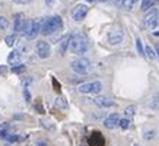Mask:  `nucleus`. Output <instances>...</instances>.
<instances>
[{"label": "nucleus", "mask_w": 159, "mask_h": 146, "mask_svg": "<svg viewBox=\"0 0 159 146\" xmlns=\"http://www.w3.org/2000/svg\"><path fill=\"white\" fill-rule=\"evenodd\" d=\"M63 29V20L59 15H53L48 19H40V33L50 36Z\"/></svg>", "instance_id": "1"}, {"label": "nucleus", "mask_w": 159, "mask_h": 146, "mask_svg": "<svg viewBox=\"0 0 159 146\" xmlns=\"http://www.w3.org/2000/svg\"><path fill=\"white\" fill-rule=\"evenodd\" d=\"M89 48V40L83 33H75L70 34L69 40V50L75 55H83Z\"/></svg>", "instance_id": "2"}, {"label": "nucleus", "mask_w": 159, "mask_h": 146, "mask_svg": "<svg viewBox=\"0 0 159 146\" xmlns=\"http://www.w3.org/2000/svg\"><path fill=\"white\" fill-rule=\"evenodd\" d=\"M40 33V19H32V20H27L26 27L23 30V34L27 40H33L39 36Z\"/></svg>", "instance_id": "3"}, {"label": "nucleus", "mask_w": 159, "mask_h": 146, "mask_svg": "<svg viewBox=\"0 0 159 146\" xmlns=\"http://www.w3.org/2000/svg\"><path fill=\"white\" fill-rule=\"evenodd\" d=\"M70 67L73 72L79 73V75H86L90 70V60L86 57H78L70 63Z\"/></svg>", "instance_id": "4"}, {"label": "nucleus", "mask_w": 159, "mask_h": 146, "mask_svg": "<svg viewBox=\"0 0 159 146\" xmlns=\"http://www.w3.org/2000/svg\"><path fill=\"white\" fill-rule=\"evenodd\" d=\"M89 11V6L85 3H79L76 6H73V9L70 10V16L75 22H83L85 17L88 16Z\"/></svg>", "instance_id": "5"}, {"label": "nucleus", "mask_w": 159, "mask_h": 146, "mask_svg": "<svg viewBox=\"0 0 159 146\" xmlns=\"http://www.w3.org/2000/svg\"><path fill=\"white\" fill-rule=\"evenodd\" d=\"M143 25H145L146 29H151V30L156 29V26L159 25V11H158V9H151V10L146 13Z\"/></svg>", "instance_id": "6"}, {"label": "nucleus", "mask_w": 159, "mask_h": 146, "mask_svg": "<svg viewBox=\"0 0 159 146\" xmlns=\"http://www.w3.org/2000/svg\"><path fill=\"white\" fill-rule=\"evenodd\" d=\"M106 40L111 46H118L123 42V30L122 29H112L107 32Z\"/></svg>", "instance_id": "7"}, {"label": "nucleus", "mask_w": 159, "mask_h": 146, "mask_svg": "<svg viewBox=\"0 0 159 146\" xmlns=\"http://www.w3.org/2000/svg\"><path fill=\"white\" fill-rule=\"evenodd\" d=\"M102 90V83L100 82H89L79 86V92L83 95H92V93H99Z\"/></svg>", "instance_id": "8"}, {"label": "nucleus", "mask_w": 159, "mask_h": 146, "mask_svg": "<svg viewBox=\"0 0 159 146\" xmlns=\"http://www.w3.org/2000/svg\"><path fill=\"white\" fill-rule=\"evenodd\" d=\"M27 19L25 16V13H16L13 16V30H15V34L17 33H23L25 27H26Z\"/></svg>", "instance_id": "9"}, {"label": "nucleus", "mask_w": 159, "mask_h": 146, "mask_svg": "<svg viewBox=\"0 0 159 146\" xmlns=\"http://www.w3.org/2000/svg\"><path fill=\"white\" fill-rule=\"evenodd\" d=\"M36 53L40 59H49L52 55V48L46 40H39L36 43Z\"/></svg>", "instance_id": "10"}, {"label": "nucleus", "mask_w": 159, "mask_h": 146, "mask_svg": "<svg viewBox=\"0 0 159 146\" xmlns=\"http://www.w3.org/2000/svg\"><path fill=\"white\" fill-rule=\"evenodd\" d=\"M119 121H120V116H119L118 113H112L105 119L103 125H105V128L106 129H111L112 130V129H115V128L119 126Z\"/></svg>", "instance_id": "11"}, {"label": "nucleus", "mask_w": 159, "mask_h": 146, "mask_svg": "<svg viewBox=\"0 0 159 146\" xmlns=\"http://www.w3.org/2000/svg\"><path fill=\"white\" fill-rule=\"evenodd\" d=\"M93 103L96 106H99V107H113V106H116V103L112 100V99L109 98H105V96H98V98L92 99Z\"/></svg>", "instance_id": "12"}, {"label": "nucleus", "mask_w": 159, "mask_h": 146, "mask_svg": "<svg viewBox=\"0 0 159 146\" xmlns=\"http://www.w3.org/2000/svg\"><path fill=\"white\" fill-rule=\"evenodd\" d=\"M22 57H23V55L20 50H11L7 56V63L11 66L19 65V63H22Z\"/></svg>", "instance_id": "13"}, {"label": "nucleus", "mask_w": 159, "mask_h": 146, "mask_svg": "<svg viewBox=\"0 0 159 146\" xmlns=\"http://www.w3.org/2000/svg\"><path fill=\"white\" fill-rule=\"evenodd\" d=\"M69 40H70V34H66V37H65V39L60 42V44H59V53L62 56L66 53L67 48H69Z\"/></svg>", "instance_id": "14"}, {"label": "nucleus", "mask_w": 159, "mask_h": 146, "mask_svg": "<svg viewBox=\"0 0 159 146\" xmlns=\"http://www.w3.org/2000/svg\"><path fill=\"white\" fill-rule=\"evenodd\" d=\"M149 107H151L152 110H159V93H156V95H153L151 98V100H149Z\"/></svg>", "instance_id": "15"}, {"label": "nucleus", "mask_w": 159, "mask_h": 146, "mask_svg": "<svg viewBox=\"0 0 159 146\" xmlns=\"http://www.w3.org/2000/svg\"><path fill=\"white\" fill-rule=\"evenodd\" d=\"M55 105L57 106L59 109H63V110L67 109V102H66V99H65V98H60V96L55 99Z\"/></svg>", "instance_id": "16"}, {"label": "nucleus", "mask_w": 159, "mask_h": 146, "mask_svg": "<svg viewBox=\"0 0 159 146\" xmlns=\"http://www.w3.org/2000/svg\"><path fill=\"white\" fill-rule=\"evenodd\" d=\"M145 56H148L151 60H155L158 55H156V52L153 50L151 46H148V44H146V46H145Z\"/></svg>", "instance_id": "17"}, {"label": "nucleus", "mask_w": 159, "mask_h": 146, "mask_svg": "<svg viewBox=\"0 0 159 146\" xmlns=\"http://www.w3.org/2000/svg\"><path fill=\"white\" fill-rule=\"evenodd\" d=\"M119 128L122 129V130L129 129L130 128V119H128V117H120V121H119Z\"/></svg>", "instance_id": "18"}, {"label": "nucleus", "mask_w": 159, "mask_h": 146, "mask_svg": "<svg viewBox=\"0 0 159 146\" xmlns=\"http://www.w3.org/2000/svg\"><path fill=\"white\" fill-rule=\"evenodd\" d=\"M138 3V0H123L122 2V6L125 10H132L135 7V4Z\"/></svg>", "instance_id": "19"}, {"label": "nucleus", "mask_w": 159, "mask_h": 146, "mask_svg": "<svg viewBox=\"0 0 159 146\" xmlns=\"http://www.w3.org/2000/svg\"><path fill=\"white\" fill-rule=\"evenodd\" d=\"M7 29H9V20H7V17L0 16V30H2V32H6Z\"/></svg>", "instance_id": "20"}, {"label": "nucleus", "mask_w": 159, "mask_h": 146, "mask_svg": "<svg viewBox=\"0 0 159 146\" xmlns=\"http://www.w3.org/2000/svg\"><path fill=\"white\" fill-rule=\"evenodd\" d=\"M135 113H136V107H135V106H128V107L125 109V116L128 117V119L133 117Z\"/></svg>", "instance_id": "21"}, {"label": "nucleus", "mask_w": 159, "mask_h": 146, "mask_svg": "<svg viewBox=\"0 0 159 146\" xmlns=\"http://www.w3.org/2000/svg\"><path fill=\"white\" fill-rule=\"evenodd\" d=\"M26 70V66L23 65V63H19V65H15V66H11V72L13 73H22Z\"/></svg>", "instance_id": "22"}, {"label": "nucleus", "mask_w": 159, "mask_h": 146, "mask_svg": "<svg viewBox=\"0 0 159 146\" xmlns=\"http://www.w3.org/2000/svg\"><path fill=\"white\" fill-rule=\"evenodd\" d=\"M4 42H6V44H7L9 48H13L16 43V34H10V36H7L6 39H4Z\"/></svg>", "instance_id": "23"}, {"label": "nucleus", "mask_w": 159, "mask_h": 146, "mask_svg": "<svg viewBox=\"0 0 159 146\" xmlns=\"http://www.w3.org/2000/svg\"><path fill=\"white\" fill-rule=\"evenodd\" d=\"M136 49H138V53L141 56H145V48H143V44H142V40L138 37L136 39Z\"/></svg>", "instance_id": "24"}, {"label": "nucleus", "mask_w": 159, "mask_h": 146, "mask_svg": "<svg viewBox=\"0 0 159 146\" xmlns=\"http://www.w3.org/2000/svg\"><path fill=\"white\" fill-rule=\"evenodd\" d=\"M153 0H142V10H149V7H151V4Z\"/></svg>", "instance_id": "25"}, {"label": "nucleus", "mask_w": 159, "mask_h": 146, "mask_svg": "<svg viewBox=\"0 0 159 146\" xmlns=\"http://www.w3.org/2000/svg\"><path fill=\"white\" fill-rule=\"evenodd\" d=\"M23 98H25V100H26L27 103H30V100H32V95H30V92L27 90V89L23 90Z\"/></svg>", "instance_id": "26"}, {"label": "nucleus", "mask_w": 159, "mask_h": 146, "mask_svg": "<svg viewBox=\"0 0 159 146\" xmlns=\"http://www.w3.org/2000/svg\"><path fill=\"white\" fill-rule=\"evenodd\" d=\"M16 4H29L32 0H13Z\"/></svg>", "instance_id": "27"}, {"label": "nucleus", "mask_w": 159, "mask_h": 146, "mask_svg": "<svg viewBox=\"0 0 159 146\" xmlns=\"http://www.w3.org/2000/svg\"><path fill=\"white\" fill-rule=\"evenodd\" d=\"M153 135H155V132H153V130L146 132V135H145V139H152V138H153Z\"/></svg>", "instance_id": "28"}, {"label": "nucleus", "mask_w": 159, "mask_h": 146, "mask_svg": "<svg viewBox=\"0 0 159 146\" xmlns=\"http://www.w3.org/2000/svg\"><path fill=\"white\" fill-rule=\"evenodd\" d=\"M6 72H7V67H6V66H0V76L4 75Z\"/></svg>", "instance_id": "29"}, {"label": "nucleus", "mask_w": 159, "mask_h": 146, "mask_svg": "<svg viewBox=\"0 0 159 146\" xmlns=\"http://www.w3.org/2000/svg\"><path fill=\"white\" fill-rule=\"evenodd\" d=\"M37 146H48V143L44 140H37Z\"/></svg>", "instance_id": "30"}, {"label": "nucleus", "mask_w": 159, "mask_h": 146, "mask_svg": "<svg viewBox=\"0 0 159 146\" xmlns=\"http://www.w3.org/2000/svg\"><path fill=\"white\" fill-rule=\"evenodd\" d=\"M112 2H113L116 6H122V2H123V0H112Z\"/></svg>", "instance_id": "31"}, {"label": "nucleus", "mask_w": 159, "mask_h": 146, "mask_svg": "<svg viewBox=\"0 0 159 146\" xmlns=\"http://www.w3.org/2000/svg\"><path fill=\"white\" fill-rule=\"evenodd\" d=\"M44 2H46L48 4H52L53 3V0H44Z\"/></svg>", "instance_id": "32"}, {"label": "nucleus", "mask_w": 159, "mask_h": 146, "mask_svg": "<svg viewBox=\"0 0 159 146\" xmlns=\"http://www.w3.org/2000/svg\"><path fill=\"white\" fill-rule=\"evenodd\" d=\"M88 2H106V0H88Z\"/></svg>", "instance_id": "33"}, {"label": "nucleus", "mask_w": 159, "mask_h": 146, "mask_svg": "<svg viewBox=\"0 0 159 146\" xmlns=\"http://www.w3.org/2000/svg\"><path fill=\"white\" fill-rule=\"evenodd\" d=\"M153 36H159V30L158 32H153Z\"/></svg>", "instance_id": "34"}, {"label": "nucleus", "mask_w": 159, "mask_h": 146, "mask_svg": "<svg viewBox=\"0 0 159 146\" xmlns=\"http://www.w3.org/2000/svg\"><path fill=\"white\" fill-rule=\"evenodd\" d=\"M4 146H11V145H10V143H6V145H4Z\"/></svg>", "instance_id": "35"}, {"label": "nucleus", "mask_w": 159, "mask_h": 146, "mask_svg": "<svg viewBox=\"0 0 159 146\" xmlns=\"http://www.w3.org/2000/svg\"><path fill=\"white\" fill-rule=\"evenodd\" d=\"M133 146H139V145H133Z\"/></svg>", "instance_id": "36"}, {"label": "nucleus", "mask_w": 159, "mask_h": 146, "mask_svg": "<svg viewBox=\"0 0 159 146\" xmlns=\"http://www.w3.org/2000/svg\"><path fill=\"white\" fill-rule=\"evenodd\" d=\"M80 146H85V145H80Z\"/></svg>", "instance_id": "37"}, {"label": "nucleus", "mask_w": 159, "mask_h": 146, "mask_svg": "<svg viewBox=\"0 0 159 146\" xmlns=\"http://www.w3.org/2000/svg\"><path fill=\"white\" fill-rule=\"evenodd\" d=\"M158 46H159V44H158Z\"/></svg>", "instance_id": "38"}]
</instances>
